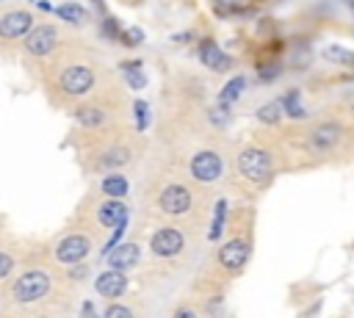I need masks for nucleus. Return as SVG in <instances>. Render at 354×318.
I'll return each instance as SVG.
<instances>
[{
	"label": "nucleus",
	"instance_id": "1",
	"mask_svg": "<svg viewBox=\"0 0 354 318\" xmlns=\"http://www.w3.org/2000/svg\"><path fill=\"white\" fill-rule=\"evenodd\" d=\"M238 171H241V177H246L249 183H266L268 177H271V169H274V163H271V155L266 152V149H260V147H249V149H243L241 155H238Z\"/></svg>",
	"mask_w": 354,
	"mask_h": 318
},
{
	"label": "nucleus",
	"instance_id": "2",
	"mask_svg": "<svg viewBox=\"0 0 354 318\" xmlns=\"http://www.w3.org/2000/svg\"><path fill=\"white\" fill-rule=\"evenodd\" d=\"M47 290H50V274L47 271H25L19 279H14L11 296L19 304H30V301H39L41 296H47Z\"/></svg>",
	"mask_w": 354,
	"mask_h": 318
},
{
	"label": "nucleus",
	"instance_id": "3",
	"mask_svg": "<svg viewBox=\"0 0 354 318\" xmlns=\"http://www.w3.org/2000/svg\"><path fill=\"white\" fill-rule=\"evenodd\" d=\"M340 138H343V127H340L337 122H321V124H315V127L310 130L307 147H310L313 152H332V149L340 144Z\"/></svg>",
	"mask_w": 354,
	"mask_h": 318
},
{
	"label": "nucleus",
	"instance_id": "4",
	"mask_svg": "<svg viewBox=\"0 0 354 318\" xmlns=\"http://www.w3.org/2000/svg\"><path fill=\"white\" fill-rule=\"evenodd\" d=\"M221 171H224V160L210 149H202L191 158V174L199 183H213L221 177Z\"/></svg>",
	"mask_w": 354,
	"mask_h": 318
},
{
	"label": "nucleus",
	"instance_id": "5",
	"mask_svg": "<svg viewBox=\"0 0 354 318\" xmlns=\"http://www.w3.org/2000/svg\"><path fill=\"white\" fill-rule=\"evenodd\" d=\"M158 205H160V210H163L166 216H183V213H188V207H191V191H188L185 185H180V183L166 185V188L160 191Z\"/></svg>",
	"mask_w": 354,
	"mask_h": 318
},
{
	"label": "nucleus",
	"instance_id": "6",
	"mask_svg": "<svg viewBox=\"0 0 354 318\" xmlns=\"http://www.w3.org/2000/svg\"><path fill=\"white\" fill-rule=\"evenodd\" d=\"M149 246H152V252H155L158 257H174V254L183 252L185 238H183L180 230H174V227H163V230H158V232L152 235Z\"/></svg>",
	"mask_w": 354,
	"mask_h": 318
},
{
	"label": "nucleus",
	"instance_id": "7",
	"mask_svg": "<svg viewBox=\"0 0 354 318\" xmlns=\"http://www.w3.org/2000/svg\"><path fill=\"white\" fill-rule=\"evenodd\" d=\"M88 238L86 235H66L58 246H55V260L64 263V265H75V263H83V257L88 254Z\"/></svg>",
	"mask_w": 354,
	"mask_h": 318
},
{
	"label": "nucleus",
	"instance_id": "8",
	"mask_svg": "<svg viewBox=\"0 0 354 318\" xmlns=\"http://www.w3.org/2000/svg\"><path fill=\"white\" fill-rule=\"evenodd\" d=\"M249 252H252L249 241H243V238H232V241H227V243L218 249V263H221L227 271H238V268L246 265Z\"/></svg>",
	"mask_w": 354,
	"mask_h": 318
},
{
	"label": "nucleus",
	"instance_id": "9",
	"mask_svg": "<svg viewBox=\"0 0 354 318\" xmlns=\"http://www.w3.org/2000/svg\"><path fill=\"white\" fill-rule=\"evenodd\" d=\"M61 88L66 94H86L91 86H94V72L86 69V66H66L58 77Z\"/></svg>",
	"mask_w": 354,
	"mask_h": 318
},
{
	"label": "nucleus",
	"instance_id": "10",
	"mask_svg": "<svg viewBox=\"0 0 354 318\" xmlns=\"http://www.w3.org/2000/svg\"><path fill=\"white\" fill-rule=\"evenodd\" d=\"M55 39H58V30H55L53 25H39V28H33V30L25 36V47H28L30 55L44 58V55L55 47Z\"/></svg>",
	"mask_w": 354,
	"mask_h": 318
},
{
	"label": "nucleus",
	"instance_id": "11",
	"mask_svg": "<svg viewBox=\"0 0 354 318\" xmlns=\"http://www.w3.org/2000/svg\"><path fill=\"white\" fill-rule=\"evenodd\" d=\"M33 30V17L28 11H8L0 19V36L3 39H19Z\"/></svg>",
	"mask_w": 354,
	"mask_h": 318
},
{
	"label": "nucleus",
	"instance_id": "12",
	"mask_svg": "<svg viewBox=\"0 0 354 318\" xmlns=\"http://www.w3.org/2000/svg\"><path fill=\"white\" fill-rule=\"evenodd\" d=\"M199 61L207 69H213V72H227L232 66V58L213 39H202V44H199Z\"/></svg>",
	"mask_w": 354,
	"mask_h": 318
},
{
	"label": "nucleus",
	"instance_id": "13",
	"mask_svg": "<svg viewBox=\"0 0 354 318\" xmlns=\"http://www.w3.org/2000/svg\"><path fill=\"white\" fill-rule=\"evenodd\" d=\"M94 288H97V293L105 296V299H119V296L127 290V277H124V271L108 268V271H102V274L94 279Z\"/></svg>",
	"mask_w": 354,
	"mask_h": 318
},
{
	"label": "nucleus",
	"instance_id": "14",
	"mask_svg": "<svg viewBox=\"0 0 354 318\" xmlns=\"http://www.w3.org/2000/svg\"><path fill=\"white\" fill-rule=\"evenodd\" d=\"M97 218H100V224H105V227H124V221H127V207H124L119 199H108L105 205H100Z\"/></svg>",
	"mask_w": 354,
	"mask_h": 318
},
{
	"label": "nucleus",
	"instance_id": "15",
	"mask_svg": "<svg viewBox=\"0 0 354 318\" xmlns=\"http://www.w3.org/2000/svg\"><path fill=\"white\" fill-rule=\"evenodd\" d=\"M136 263H138V246H136V243H122V246H116V249L111 252V257H108V265H111L113 271L133 268Z\"/></svg>",
	"mask_w": 354,
	"mask_h": 318
},
{
	"label": "nucleus",
	"instance_id": "16",
	"mask_svg": "<svg viewBox=\"0 0 354 318\" xmlns=\"http://www.w3.org/2000/svg\"><path fill=\"white\" fill-rule=\"evenodd\" d=\"M243 88H246V77H243V75L230 77V80L224 83V88L218 91V105H221V108H230V105L243 94Z\"/></svg>",
	"mask_w": 354,
	"mask_h": 318
},
{
	"label": "nucleus",
	"instance_id": "17",
	"mask_svg": "<svg viewBox=\"0 0 354 318\" xmlns=\"http://www.w3.org/2000/svg\"><path fill=\"white\" fill-rule=\"evenodd\" d=\"M127 160H130V152H127L124 147H111V149H105V152L97 158V169H100V171L119 169V166H124Z\"/></svg>",
	"mask_w": 354,
	"mask_h": 318
},
{
	"label": "nucleus",
	"instance_id": "18",
	"mask_svg": "<svg viewBox=\"0 0 354 318\" xmlns=\"http://www.w3.org/2000/svg\"><path fill=\"white\" fill-rule=\"evenodd\" d=\"M75 119H77V124H83V127H102V124L108 122V113L100 111V108H94V105H83V108L75 111Z\"/></svg>",
	"mask_w": 354,
	"mask_h": 318
},
{
	"label": "nucleus",
	"instance_id": "19",
	"mask_svg": "<svg viewBox=\"0 0 354 318\" xmlns=\"http://www.w3.org/2000/svg\"><path fill=\"white\" fill-rule=\"evenodd\" d=\"M279 105H282V113H288L290 119H301V116H304V105H301L299 88H288V91L279 97Z\"/></svg>",
	"mask_w": 354,
	"mask_h": 318
},
{
	"label": "nucleus",
	"instance_id": "20",
	"mask_svg": "<svg viewBox=\"0 0 354 318\" xmlns=\"http://www.w3.org/2000/svg\"><path fill=\"white\" fill-rule=\"evenodd\" d=\"M324 58L332 64H343V66H354V50H346L340 44H326L324 47Z\"/></svg>",
	"mask_w": 354,
	"mask_h": 318
},
{
	"label": "nucleus",
	"instance_id": "21",
	"mask_svg": "<svg viewBox=\"0 0 354 318\" xmlns=\"http://www.w3.org/2000/svg\"><path fill=\"white\" fill-rule=\"evenodd\" d=\"M122 72H124V80H127V86L130 88H144L147 86V75L141 72V61H127V64H122Z\"/></svg>",
	"mask_w": 354,
	"mask_h": 318
},
{
	"label": "nucleus",
	"instance_id": "22",
	"mask_svg": "<svg viewBox=\"0 0 354 318\" xmlns=\"http://www.w3.org/2000/svg\"><path fill=\"white\" fill-rule=\"evenodd\" d=\"M254 116H257V122H263V124H277L279 116H282V105H279V100H271V102L260 105Z\"/></svg>",
	"mask_w": 354,
	"mask_h": 318
},
{
	"label": "nucleus",
	"instance_id": "23",
	"mask_svg": "<svg viewBox=\"0 0 354 318\" xmlns=\"http://www.w3.org/2000/svg\"><path fill=\"white\" fill-rule=\"evenodd\" d=\"M102 194H108V196H124L127 194V180L124 177H119V174H108L105 180H102Z\"/></svg>",
	"mask_w": 354,
	"mask_h": 318
},
{
	"label": "nucleus",
	"instance_id": "24",
	"mask_svg": "<svg viewBox=\"0 0 354 318\" xmlns=\"http://www.w3.org/2000/svg\"><path fill=\"white\" fill-rule=\"evenodd\" d=\"M55 14L61 17V19H66V22H83V17H86V8L83 6H77V3H64V6H58L55 8Z\"/></svg>",
	"mask_w": 354,
	"mask_h": 318
},
{
	"label": "nucleus",
	"instance_id": "25",
	"mask_svg": "<svg viewBox=\"0 0 354 318\" xmlns=\"http://www.w3.org/2000/svg\"><path fill=\"white\" fill-rule=\"evenodd\" d=\"M224 216H227V202L224 199H218L216 202V216H213V224H210V241H216L218 235H221V224H224Z\"/></svg>",
	"mask_w": 354,
	"mask_h": 318
},
{
	"label": "nucleus",
	"instance_id": "26",
	"mask_svg": "<svg viewBox=\"0 0 354 318\" xmlns=\"http://www.w3.org/2000/svg\"><path fill=\"white\" fill-rule=\"evenodd\" d=\"M133 111H136V127L138 130H147L149 127V105H147V100H136L133 102Z\"/></svg>",
	"mask_w": 354,
	"mask_h": 318
},
{
	"label": "nucleus",
	"instance_id": "27",
	"mask_svg": "<svg viewBox=\"0 0 354 318\" xmlns=\"http://www.w3.org/2000/svg\"><path fill=\"white\" fill-rule=\"evenodd\" d=\"M210 122H213L216 127H227V122H230V111L221 108V105H216V108L210 111Z\"/></svg>",
	"mask_w": 354,
	"mask_h": 318
},
{
	"label": "nucleus",
	"instance_id": "28",
	"mask_svg": "<svg viewBox=\"0 0 354 318\" xmlns=\"http://www.w3.org/2000/svg\"><path fill=\"white\" fill-rule=\"evenodd\" d=\"M102 318H133V312L127 307H122V304H108V310H105Z\"/></svg>",
	"mask_w": 354,
	"mask_h": 318
},
{
	"label": "nucleus",
	"instance_id": "29",
	"mask_svg": "<svg viewBox=\"0 0 354 318\" xmlns=\"http://www.w3.org/2000/svg\"><path fill=\"white\" fill-rule=\"evenodd\" d=\"M119 30H122V28H119V22H116V19H108V17L102 19V33H105V39H116V36H119Z\"/></svg>",
	"mask_w": 354,
	"mask_h": 318
},
{
	"label": "nucleus",
	"instance_id": "30",
	"mask_svg": "<svg viewBox=\"0 0 354 318\" xmlns=\"http://www.w3.org/2000/svg\"><path fill=\"white\" fill-rule=\"evenodd\" d=\"M11 268H14V257L8 252H0V279H6L11 274Z\"/></svg>",
	"mask_w": 354,
	"mask_h": 318
},
{
	"label": "nucleus",
	"instance_id": "31",
	"mask_svg": "<svg viewBox=\"0 0 354 318\" xmlns=\"http://www.w3.org/2000/svg\"><path fill=\"white\" fill-rule=\"evenodd\" d=\"M144 41V30L141 28H127L124 30V44H141Z\"/></svg>",
	"mask_w": 354,
	"mask_h": 318
},
{
	"label": "nucleus",
	"instance_id": "32",
	"mask_svg": "<svg viewBox=\"0 0 354 318\" xmlns=\"http://www.w3.org/2000/svg\"><path fill=\"white\" fill-rule=\"evenodd\" d=\"M282 69H279V64H271V66H263L260 69V83H271L277 75H279Z\"/></svg>",
	"mask_w": 354,
	"mask_h": 318
},
{
	"label": "nucleus",
	"instance_id": "33",
	"mask_svg": "<svg viewBox=\"0 0 354 318\" xmlns=\"http://www.w3.org/2000/svg\"><path fill=\"white\" fill-rule=\"evenodd\" d=\"M174 318H196V312H194V310H188V307H180V310L174 312Z\"/></svg>",
	"mask_w": 354,
	"mask_h": 318
},
{
	"label": "nucleus",
	"instance_id": "34",
	"mask_svg": "<svg viewBox=\"0 0 354 318\" xmlns=\"http://www.w3.org/2000/svg\"><path fill=\"white\" fill-rule=\"evenodd\" d=\"M39 8H44V11H53V6H50L47 0H39Z\"/></svg>",
	"mask_w": 354,
	"mask_h": 318
},
{
	"label": "nucleus",
	"instance_id": "35",
	"mask_svg": "<svg viewBox=\"0 0 354 318\" xmlns=\"http://www.w3.org/2000/svg\"><path fill=\"white\" fill-rule=\"evenodd\" d=\"M351 8H354V0H351Z\"/></svg>",
	"mask_w": 354,
	"mask_h": 318
}]
</instances>
